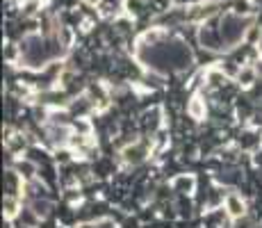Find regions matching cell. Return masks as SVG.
Instances as JSON below:
<instances>
[{"label":"cell","mask_w":262,"mask_h":228,"mask_svg":"<svg viewBox=\"0 0 262 228\" xmlns=\"http://www.w3.org/2000/svg\"><path fill=\"white\" fill-rule=\"evenodd\" d=\"M244 32H246V21H242L237 16H226L224 21H221L219 37L224 44H228V46L239 44L242 37H244Z\"/></svg>","instance_id":"obj_1"},{"label":"cell","mask_w":262,"mask_h":228,"mask_svg":"<svg viewBox=\"0 0 262 228\" xmlns=\"http://www.w3.org/2000/svg\"><path fill=\"white\" fill-rule=\"evenodd\" d=\"M224 210H226V215H228L230 219H239V217L246 215V203H244V199H242L239 194L230 192V194L224 196Z\"/></svg>","instance_id":"obj_2"},{"label":"cell","mask_w":262,"mask_h":228,"mask_svg":"<svg viewBox=\"0 0 262 228\" xmlns=\"http://www.w3.org/2000/svg\"><path fill=\"white\" fill-rule=\"evenodd\" d=\"M171 187L180 194H191L196 190V178L191 174H178L173 180H171Z\"/></svg>","instance_id":"obj_3"},{"label":"cell","mask_w":262,"mask_h":228,"mask_svg":"<svg viewBox=\"0 0 262 228\" xmlns=\"http://www.w3.org/2000/svg\"><path fill=\"white\" fill-rule=\"evenodd\" d=\"M146 155H148V151H146L142 144H130L123 149V160L128 162V164H139V162L146 160Z\"/></svg>","instance_id":"obj_4"},{"label":"cell","mask_w":262,"mask_h":228,"mask_svg":"<svg viewBox=\"0 0 262 228\" xmlns=\"http://www.w3.org/2000/svg\"><path fill=\"white\" fill-rule=\"evenodd\" d=\"M187 112L191 119H205V100L201 98V96H194V98L189 100V105H187Z\"/></svg>","instance_id":"obj_5"},{"label":"cell","mask_w":262,"mask_h":228,"mask_svg":"<svg viewBox=\"0 0 262 228\" xmlns=\"http://www.w3.org/2000/svg\"><path fill=\"white\" fill-rule=\"evenodd\" d=\"M16 215H18V199L12 194H7L5 196V217H7V219H14Z\"/></svg>","instance_id":"obj_6"},{"label":"cell","mask_w":262,"mask_h":228,"mask_svg":"<svg viewBox=\"0 0 262 228\" xmlns=\"http://www.w3.org/2000/svg\"><path fill=\"white\" fill-rule=\"evenodd\" d=\"M237 80H239V85H251L255 80V69L253 67H242L239 73H237Z\"/></svg>","instance_id":"obj_7"},{"label":"cell","mask_w":262,"mask_h":228,"mask_svg":"<svg viewBox=\"0 0 262 228\" xmlns=\"http://www.w3.org/2000/svg\"><path fill=\"white\" fill-rule=\"evenodd\" d=\"M158 116H160V110H150V112L144 114V126H146V130H155V128H158V126H160Z\"/></svg>","instance_id":"obj_8"}]
</instances>
